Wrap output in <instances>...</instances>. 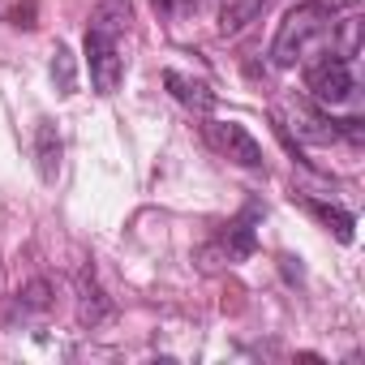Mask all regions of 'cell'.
<instances>
[{
  "label": "cell",
  "mask_w": 365,
  "mask_h": 365,
  "mask_svg": "<svg viewBox=\"0 0 365 365\" xmlns=\"http://www.w3.org/2000/svg\"><path fill=\"white\" fill-rule=\"evenodd\" d=\"M61 133H56V125L52 120H39L35 125V163H39V176L48 180H56V172H61Z\"/></svg>",
  "instance_id": "obj_6"
},
{
  "label": "cell",
  "mask_w": 365,
  "mask_h": 365,
  "mask_svg": "<svg viewBox=\"0 0 365 365\" xmlns=\"http://www.w3.org/2000/svg\"><path fill=\"white\" fill-rule=\"evenodd\" d=\"M262 5H267V0H224V9H220V35L245 31L262 14Z\"/></svg>",
  "instance_id": "obj_8"
},
{
  "label": "cell",
  "mask_w": 365,
  "mask_h": 365,
  "mask_svg": "<svg viewBox=\"0 0 365 365\" xmlns=\"http://www.w3.org/2000/svg\"><path fill=\"white\" fill-rule=\"evenodd\" d=\"M335 31V14L322 5V0H305V5L288 9L275 39H271V61L275 69H297L309 61L314 48H322Z\"/></svg>",
  "instance_id": "obj_2"
},
{
  "label": "cell",
  "mask_w": 365,
  "mask_h": 365,
  "mask_svg": "<svg viewBox=\"0 0 365 365\" xmlns=\"http://www.w3.org/2000/svg\"><path fill=\"white\" fill-rule=\"evenodd\" d=\"M108 314V301L99 297V288L91 284V275H82V322H99Z\"/></svg>",
  "instance_id": "obj_12"
},
{
  "label": "cell",
  "mask_w": 365,
  "mask_h": 365,
  "mask_svg": "<svg viewBox=\"0 0 365 365\" xmlns=\"http://www.w3.org/2000/svg\"><path fill=\"white\" fill-rule=\"evenodd\" d=\"M305 91L318 108H339L352 99V61L339 52H322L318 61L305 65Z\"/></svg>",
  "instance_id": "obj_3"
},
{
  "label": "cell",
  "mask_w": 365,
  "mask_h": 365,
  "mask_svg": "<svg viewBox=\"0 0 365 365\" xmlns=\"http://www.w3.org/2000/svg\"><path fill=\"white\" fill-rule=\"evenodd\" d=\"M207 142H211L224 159H232V163H241V168H262V146H258V138H254L245 125H237V120H207Z\"/></svg>",
  "instance_id": "obj_4"
},
{
  "label": "cell",
  "mask_w": 365,
  "mask_h": 365,
  "mask_svg": "<svg viewBox=\"0 0 365 365\" xmlns=\"http://www.w3.org/2000/svg\"><path fill=\"white\" fill-rule=\"evenodd\" d=\"M322 224H331L335 228V237L339 241H352V228H356V220H352V211H339V207H327V202H305Z\"/></svg>",
  "instance_id": "obj_10"
},
{
  "label": "cell",
  "mask_w": 365,
  "mask_h": 365,
  "mask_svg": "<svg viewBox=\"0 0 365 365\" xmlns=\"http://www.w3.org/2000/svg\"><path fill=\"white\" fill-rule=\"evenodd\" d=\"M163 86L185 103V108H194V112H211L215 108V91L207 86V82H198V78H185V73H176V69H168L163 73Z\"/></svg>",
  "instance_id": "obj_5"
},
{
  "label": "cell",
  "mask_w": 365,
  "mask_h": 365,
  "mask_svg": "<svg viewBox=\"0 0 365 365\" xmlns=\"http://www.w3.org/2000/svg\"><path fill=\"white\" fill-rule=\"evenodd\" d=\"M133 22L129 0H103L91 14V31H86V69H91V86L99 95H116L120 78H125V56H120V35Z\"/></svg>",
  "instance_id": "obj_1"
},
{
  "label": "cell",
  "mask_w": 365,
  "mask_h": 365,
  "mask_svg": "<svg viewBox=\"0 0 365 365\" xmlns=\"http://www.w3.org/2000/svg\"><path fill=\"white\" fill-rule=\"evenodd\" d=\"M18 305H22L26 314H48V309H52V284H48V279H31V284L18 292Z\"/></svg>",
  "instance_id": "obj_11"
},
{
  "label": "cell",
  "mask_w": 365,
  "mask_h": 365,
  "mask_svg": "<svg viewBox=\"0 0 365 365\" xmlns=\"http://www.w3.org/2000/svg\"><path fill=\"white\" fill-rule=\"evenodd\" d=\"M52 82H56V95H73V91H78L73 52H69L65 43H56V52H52Z\"/></svg>",
  "instance_id": "obj_9"
},
{
  "label": "cell",
  "mask_w": 365,
  "mask_h": 365,
  "mask_svg": "<svg viewBox=\"0 0 365 365\" xmlns=\"http://www.w3.org/2000/svg\"><path fill=\"white\" fill-rule=\"evenodd\" d=\"M250 224H254V211H245L241 220L228 224V232H224V241H220L224 254H228V262H241V258L254 254V228H250Z\"/></svg>",
  "instance_id": "obj_7"
}]
</instances>
